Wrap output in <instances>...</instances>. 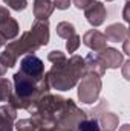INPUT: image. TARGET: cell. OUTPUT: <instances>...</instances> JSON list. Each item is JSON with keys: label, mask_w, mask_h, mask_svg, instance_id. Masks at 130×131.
Segmentation results:
<instances>
[{"label": "cell", "mask_w": 130, "mask_h": 131, "mask_svg": "<svg viewBox=\"0 0 130 131\" xmlns=\"http://www.w3.org/2000/svg\"><path fill=\"white\" fill-rule=\"evenodd\" d=\"M48 60H49L52 64H60V63L66 61L67 58H66V55L63 52H60V50H52V52H49Z\"/></svg>", "instance_id": "cell-24"}, {"label": "cell", "mask_w": 130, "mask_h": 131, "mask_svg": "<svg viewBox=\"0 0 130 131\" xmlns=\"http://www.w3.org/2000/svg\"><path fill=\"white\" fill-rule=\"evenodd\" d=\"M52 0H35L34 2V17L35 20H48L54 12Z\"/></svg>", "instance_id": "cell-13"}, {"label": "cell", "mask_w": 130, "mask_h": 131, "mask_svg": "<svg viewBox=\"0 0 130 131\" xmlns=\"http://www.w3.org/2000/svg\"><path fill=\"white\" fill-rule=\"evenodd\" d=\"M98 122L99 127L104 128V131H115L118 128V116L113 113H103Z\"/></svg>", "instance_id": "cell-16"}, {"label": "cell", "mask_w": 130, "mask_h": 131, "mask_svg": "<svg viewBox=\"0 0 130 131\" xmlns=\"http://www.w3.org/2000/svg\"><path fill=\"white\" fill-rule=\"evenodd\" d=\"M101 79L94 73H86L81 78V82L78 85V99L83 104H94L97 102L99 92H101Z\"/></svg>", "instance_id": "cell-4"}, {"label": "cell", "mask_w": 130, "mask_h": 131, "mask_svg": "<svg viewBox=\"0 0 130 131\" xmlns=\"http://www.w3.org/2000/svg\"><path fill=\"white\" fill-rule=\"evenodd\" d=\"M106 2H112V0H106Z\"/></svg>", "instance_id": "cell-33"}, {"label": "cell", "mask_w": 130, "mask_h": 131, "mask_svg": "<svg viewBox=\"0 0 130 131\" xmlns=\"http://www.w3.org/2000/svg\"><path fill=\"white\" fill-rule=\"evenodd\" d=\"M84 75H86V64L84 58H81L80 55H72L69 60L60 64H54L49 72H46L51 89L60 92L73 89Z\"/></svg>", "instance_id": "cell-2"}, {"label": "cell", "mask_w": 130, "mask_h": 131, "mask_svg": "<svg viewBox=\"0 0 130 131\" xmlns=\"http://www.w3.org/2000/svg\"><path fill=\"white\" fill-rule=\"evenodd\" d=\"M84 17L94 28L101 26L104 23V20L107 18V11H106L104 3H101V2L92 3L89 8L84 9Z\"/></svg>", "instance_id": "cell-8"}, {"label": "cell", "mask_w": 130, "mask_h": 131, "mask_svg": "<svg viewBox=\"0 0 130 131\" xmlns=\"http://www.w3.org/2000/svg\"><path fill=\"white\" fill-rule=\"evenodd\" d=\"M6 43H8V40H6V38H5V37L2 35V32H0V47H3V46H5Z\"/></svg>", "instance_id": "cell-31"}, {"label": "cell", "mask_w": 130, "mask_h": 131, "mask_svg": "<svg viewBox=\"0 0 130 131\" xmlns=\"http://www.w3.org/2000/svg\"><path fill=\"white\" fill-rule=\"evenodd\" d=\"M104 37L107 38V41H113V43H123L124 40L129 38V29L124 25L115 23L106 28Z\"/></svg>", "instance_id": "cell-12"}, {"label": "cell", "mask_w": 130, "mask_h": 131, "mask_svg": "<svg viewBox=\"0 0 130 131\" xmlns=\"http://www.w3.org/2000/svg\"><path fill=\"white\" fill-rule=\"evenodd\" d=\"M12 82H14V90H12V95L8 102L15 110L22 108V110H28L29 113H32L35 110L40 98L43 95L49 93V90H51L46 73H44L43 79L37 81L34 78H29V76L17 72L12 76Z\"/></svg>", "instance_id": "cell-1"}, {"label": "cell", "mask_w": 130, "mask_h": 131, "mask_svg": "<svg viewBox=\"0 0 130 131\" xmlns=\"http://www.w3.org/2000/svg\"><path fill=\"white\" fill-rule=\"evenodd\" d=\"M17 131H40V127L34 122L32 119H22L14 124Z\"/></svg>", "instance_id": "cell-20"}, {"label": "cell", "mask_w": 130, "mask_h": 131, "mask_svg": "<svg viewBox=\"0 0 130 131\" xmlns=\"http://www.w3.org/2000/svg\"><path fill=\"white\" fill-rule=\"evenodd\" d=\"M5 5H8V8L14 9V11H25L28 8V0H3Z\"/></svg>", "instance_id": "cell-23"}, {"label": "cell", "mask_w": 130, "mask_h": 131, "mask_svg": "<svg viewBox=\"0 0 130 131\" xmlns=\"http://www.w3.org/2000/svg\"><path fill=\"white\" fill-rule=\"evenodd\" d=\"M95 53L98 55V58L103 61V64L106 66V69H118L124 63V55L119 50L113 49V47H107L106 46L104 49L98 50Z\"/></svg>", "instance_id": "cell-7"}, {"label": "cell", "mask_w": 130, "mask_h": 131, "mask_svg": "<svg viewBox=\"0 0 130 131\" xmlns=\"http://www.w3.org/2000/svg\"><path fill=\"white\" fill-rule=\"evenodd\" d=\"M83 43L89 49H92L94 52H98V50H101V49L106 47L107 38L104 37V34H101L97 29H90V31H87L83 35Z\"/></svg>", "instance_id": "cell-11"}, {"label": "cell", "mask_w": 130, "mask_h": 131, "mask_svg": "<svg viewBox=\"0 0 130 131\" xmlns=\"http://www.w3.org/2000/svg\"><path fill=\"white\" fill-rule=\"evenodd\" d=\"M73 131H101V127H99V122H98L97 117H84L83 121L78 122V125L75 127Z\"/></svg>", "instance_id": "cell-17"}, {"label": "cell", "mask_w": 130, "mask_h": 131, "mask_svg": "<svg viewBox=\"0 0 130 131\" xmlns=\"http://www.w3.org/2000/svg\"><path fill=\"white\" fill-rule=\"evenodd\" d=\"M84 64H86V73H94L97 76H103L106 73V66L103 64V61L98 58L97 53H89L86 58H84Z\"/></svg>", "instance_id": "cell-14"}, {"label": "cell", "mask_w": 130, "mask_h": 131, "mask_svg": "<svg viewBox=\"0 0 130 131\" xmlns=\"http://www.w3.org/2000/svg\"><path fill=\"white\" fill-rule=\"evenodd\" d=\"M123 17H124V20L126 21H129V2L126 3V6H124V12H123Z\"/></svg>", "instance_id": "cell-28"}, {"label": "cell", "mask_w": 130, "mask_h": 131, "mask_svg": "<svg viewBox=\"0 0 130 131\" xmlns=\"http://www.w3.org/2000/svg\"><path fill=\"white\" fill-rule=\"evenodd\" d=\"M52 3H54V8L61 9V11H64L70 6V0H54Z\"/></svg>", "instance_id": "cell-26"}, {"label": "cell", "mask_w": 130, "mask_h": 131, "mask_svg": "<svg viewBox=\"0 0 130 131\" xmlns=\"http://www.w3.org/2000/svg\"><path fill=\"white\" fill-rule=\"evenodd\" d=\"M12 95V82L8 78H0V102L9 101Z\"/></svg>", "instance_id": "cell-19"}, {"label": "cell", "mask_w": 130, "mask_h": 131, "mask_svg": "<svg viewBox=\"0 0 130 131\" xmlns=\"http://www.w3.org/2000/svg\"><path fill=\"white\" fill-rule=\"evenodd\" d=\"M15 119H17V110L11 104L0 107V131H14Z\"/></svg>", "instance_id": "cell-10"}, {"label": "cell", "mask_w": 130, "mask_h": 131, "mask_svg": "<svg viewBox=\"0 0 130 131\" xmlns=\"http://www.w3.org/2000/svg\"><path fill=\"white\" fill-rule=\"evenodd\" d=\"M9 17H11L9 9H8V8H5V6H0V25H2V23H5Z\"/></svg>", "instance_id": "cell-27"}, {"label": "cell", "mask_w": 130, "mask_h": 131, "mask_svg": "<svg viewBox=\"0 0 130 131\" xmlns=\"http://www.w3.org/2000/svg\"><path fill=\"white\" fill-rule=\"evenodd\" d=\"M0 32H2V35H3L8 41L14 40V38L18 35V32H20V28H18L17 20L12 18V17H9L5 23L0 25Z\"/></svg>", "instance_id": "cell-15"}, {"label": "cell", "mask_w": 130, "mask_h": 131, "mask_svg": "<svg viewBox=\"0 0 130 131\" xmlns=\"http://www.w3.org/2000/svg\"><path fill=\"white\" fill-rule=\"evenodd\" d=\"M97 0H73V5L78 8V9H86L89 8L92 3H95Z\"/></svg>", "instance_id": "cell-25"}, {"label": "cell", "mask_w": 130, "mask_h": 131, "mask_svg": "<svg viewBox=\"0 0 130 131\" xmlns=\"http://www.w3.org/2000/svg\"><path fill=\"white\" fill-rule=\"evenodd\" d=\"M119 131H129V125H124V127H123Z\"/></svg>", "instance_id": "cell-32"}, {"label": "cell", "mask_w": 130, "mask_h": 131, "mask_svg": "<svg viewBox=\"0 0 130 131\" xmlns=\"http://www.w3.org/2000/svg\"><path fill=\"white\" fill-rule=\"evenodd\" d=\"M17 60H18V58H17L11 50H8V49H5V50L0 53V61L6 66L8 69H11V67H14V66L17 64Z\"/></svg>", "instance_id": "cell-21"}, {"label": "cell", "mask_w": 130, "mask_h": 131, "mask_svg": "<svg viewBox=\"0 0 130 131\" xmlns=\"http://www.w3.org/2000/svg\"><path fill=\"white\" fill-rule=\"evenodd\" d=\"M80 44H81V37H80V35H77V34H73L70 38H67L66 49H67V52H69V53H75V52L78 50Z\"/></svg>", "instance_id": "cell-22"}, {"label": "cell", "mask_w": 130, "mask_h": 131, "mask_svg": "<svg viewBox=\"0 0 130 131\" xmlns=\"http://www.w3.org/2000/svg\"><path fill=\"white\" fill-rule=\"evenodd\" d=\"M40 131H64L58 127H51V128H40Z\"/></svg>", "instance_id": "cell-30"}, {"label": "cell", "mask_w": 130, "mask_h": 131, "mask_svg": "<svg viewBox=\"0 0 130 131\" xmlns=\"http://www.w3.org/2000/svg\"><path fill=\"white\" fill-rule=\"evenodd\" d=\"M84 117H87V114L81 108H78L72 99H66L64 108L61 110L60 116L57 117L55 127H58L64 131H73L75 127L78 125V122L83 121Z\"/></svg>", "instance_id": "cell-3"}, {"label": "cell", "mask_w": 130, "mask_h": 131, "mask_svg": "<svg viewBox=\"0 0 130 131\" xmlns=\"http://www.w3.org/2000/svg\"><path fill=\"white\" fill-rule=\"evenodd\" d=\"M6 72H8V67L0 61V78H3V76L6 75Z\"/></svg>", "instance_id": "cell-29"}, {"label": "cell", "mask_w": 130, "mask_h": 131, "mask_svg": "<svg viewBox=\"0 0 130 131\" xmlns=\"http://www.w3.org/2000/svg\"><path fill=\"white\" fill-rule=\"evenodd\" d=\"M18 72L29 76V78H34V79L40 81V79L44 78V64L37 55L28 53L20 61V70Z\"/></svg>", "instance_id": "cell-5"}, {"label": "cell", "mask_w": 130, "mask_h": 131, "mask_svg": "<svg viewBox=\"0 0 130 131\" xmlns=\"http://www.w3.org/2000/svg\"><path fill=\"white\" fill-rule=\"evenodd\" d=\"M8 50H11L17 58L20 55H28V53H34L35 50L40 49V46L37 44V41L32 38L31 32H23L22 37L15 41H11L8 43Z\"/></svg>", "instance_id": "cell-6"}, {"label": "cell", "mask_w": 130, "mask_h": 131, "mask_svg": "<svg viewBox=\"0 0 130 131\" xmlns=\"http://www.w3.org/2000/svg\"><path fill=\"white\" fill-rule=\"evenodd\" d=\"M29 32L40 47L46 46L49 43V21L48 20H35Z\"/></svg>", "instance_id": "cell-9"}, {"label": "cell", "mask_w": 130, "mask_h": 131, "mask_svg": "<svg viewBox=\"0 0 130 131\" xmlns=\"http://www.w3.org/2000/svg\"><path fill=\"white\" fill-rule=\"evenodd\" d=\"M75 34V26L72 25V23H69V21H61V23H58L57 25V35L60 37V38H70L72 35Z\"/></svg>", "instance_id": "cell-18"}]
</instances>
